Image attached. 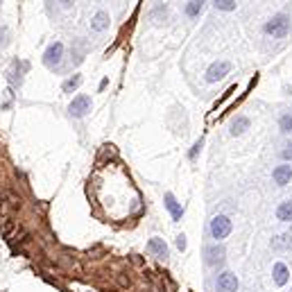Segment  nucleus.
<instances>
[{
  "mask_svg": "<svg viewBox=\"0 0 292 292\" xmlns=\"http://www.w3.org/2000/svg\"><path fill=\"white\" fill-rule=\"evenodd\" d=\"M292 32V19L285 14V12H278L272 19H267L263 23V34L272 39H285L287 34Z\"/></svg>",
  "mask_w": 292,
  "mask_h": 292,
  "instance_id": "obj_1",
  "label": "nucleus"
},
{
  "mask_svg": "<svg viewBox=\"0 0 292 292\" xmlns=\"http://www.w3.org/2000/svg\"><path fill=\"white\" fill-rule=\"evenodd\" d=\"M64 57H66V46H64L62 41H52L50 46L43 50L41 62H43V66H46L48 71H57V68L62 66Z\"/></svg>",
  "mask_w": 292,
  "mask_h": 292,
  "instance_id": "obj_2",
  "label": "nucleus"
},
{
  "mask_svg": "<svg viewBox=\"0 0 292 292\" xmlns=\"http://www.w3.org/2000/svg\"><path fill=\"white\" fill-rule=\"evenodd\" d=\"M68 116L71 118H75V120H80V118H86L91 111H93V98L91 95H86V93H77L75 98L71 100V104H68Z\"/></svg>",
  "mask_w": 292,
  "mask_h": 292,
  "instance_id": "obj_3",
  "label": "nucleus"
},
{
  "mask_svg": "<svg viewBox=\"0 0 292 292\" xmlns=\"http://www.w3.org/2000/svg\"><path fill=\"white\" fill-rule=\"evenodd\" d=\"M231 229H233V222H231V217L224 215V213H217L211 220V224H208V233H211V238L215 242H222L224 238H229Z\"/></svg>",
  "mask_w": 292,
  "mask_h": 292,
  "instance_id": "obj_4",
  "label": "nucleus"
},
{
  "mask_svg": "<svg viewBox=\"0 0 292 292\" xmlns=\"http://www.w3.org/2000/svg\"><path fill=\"white\" fill-rule=\"evenodd\" d=\"M229 73H231V62H226V59H217V62H213L211 66L206 68V73H204V80H206L208 84H215V82L224 80Z\"/></svg>",
  "mask_w": 292,
  "mask_h": 292,
  "instance_id": "obj_5",
  "label": "nucleus"
},
{
  "mask_svg": "<svg viewBox=\"0 0 292 292\" xmlns=\"http://www.w3.org/2000/svg\"><path fill=\"white\" fill-rule=\"evenodd\" d=\"M238 287H240V281H238V276L233 272H220L215 278V290L217 292H238Z\"/></svg>",
  "mask_w": 292,
  "mask_h": 292,
  "instance_id": "obj_6",
  "label": "nucleus"
},
{
  "mask_svg": "<svg viewBox=\"0 0 292 292\" xmlns=\"http://www.w3.org/2000/svg\"><path fill=\"white\" fill-rule=\"evenodd\" d=\"M272 181L278 186V188L287 186L292 181V165L290 163H283V161H281V163L272 170Z\"/></svg>",
  "mask_w": 292,
  "mask_h": 292,
  "instance_id": "obj_7",
  "label": "nucleus"
},
{
  "mask_svg": "<svg viewBox=\"0 0 292 292\" xmlns=\"http://www.w3.org/2000/svg\"><path fill=\"white\" fill-rule=\"evenodd\" d=\"M109 28H111V16H109V12H104V10L95 12L93 19H91V32L102 34V32H107Z\"/></svg>",
  "mask_w": 292,
  "mask_h": 292,
  "instance_id": "obj_8",
  "label": "nucleus"
},
{
  "mask_svg": "<svg viewBox=\"0 0 292 292\" xmlns=\"http://www.w3.org/2000/svg\"><path fill=\"white\" fill-rule=\"evenodd\" d=\"M272 281H274V285H278V287L287 285V281H290V267H287L285 263H281V260H276V263L272 265Z\"/></svg>",
  "mask_w": 292,
  "mask_h": 292,
  "instance_id": "obj_9",
  "label": "nucleus"
},
{
  "mask_svg": "<svg viewBox=\"0 0 292 292\" xmlns=\"http://www.w3.org/2000/svg\"><path fill=\"white\" fill-rule=\"evenodd\" d=\"M163 204H165V208H168L170 217H172L174 222H179L181 215H184V206L177 202V197H174L172 193H165V195H163Z\"/></svg>",
  "mask_w": 292,
  "mask_h": 292,
  "instance_id": "obj_10",
  "label": "nucleus"
},
{
  "mask_svg": "<svg viewBox=\"0 0 292 292\" xmlns=\"http://www.w3.org/2000/svg\"><path fill=\"white\" fill-rule=\"evenodd\" d=\"M147 249H150V254H154L156 258H168L170 256V249H168V245H165V240L163 238H150V240H147Z\"/></svg>",
  "mask_w": 292,
  "mask_h": 292,
  "instance_id": "obj_11",
  "label": "nucleus"
},
{
  "mask_svg": "<svg viewBox=\"0 0 292 292\" xmlns=\"http://www.w3.org/2000/svg\"><path fill=\"white\" fill-rule=\"evenodd\" d=\"M204 260H206V265H211V267H215V265H222L224 263V249L217 245H211L204 249Z\"/></svg>",
  "mask_w": 292,
  "mask_h": 292,
  "instance_id": "obj_12",
  "label": "nucleus"
},
{
  "mask_svg": "<svg viewBox=\"0 0 292 292\" xmlns=\"http://www.w3.org/2000/svg\"><path fill=\"white\" fill-rule=\"evenodd\" d=\"M249 127H251V120L247 116H236L229 125V134L231 136H242V134H247Z\"/></svg>",
  "mask_w": 292,
  "mask_h": 292,
  "instance_id": "obj_13",
  "label": "nucleus"
},
{
  "mask_svg": "<svg viewBox=\"0 0 292 292\" xmlns=\"http://www.w3.org/2000/svg\"><path fill=\"white\" fill-rule=\"evenodd\" d=\"M276 220L292 222V199H283V202L276 206Z\"/></svg>",
  "mask_w": 292,
  "mask_h": 292,
  "instance_id": "obj_14",
  "label": "nucleus"
},
{
  "mask_svg": "<svg viewBox=\"0 0 292 292\" xmlns=\"http://www.w3.org/2000/svg\"><path fill=\"white\" fill-rule=\"evenodd\" d=\"M82 82H84V77H82L80 73L71 75L68 80H64V84H62V93H75V91L82 86Z\"/></svg>",
  "mask_w": 292,
  "mask_h": 292,
  "instance_id": "obj_15",
  "label": "nucleus"
},
{
  "mask_svg": "<svg viewBox=\"0 0 292 292\" xmlns=\"http://www.w3.org/2000/svg\"><path fill=\"white\" fill-rule=\"evenodd\" d=\"M278 132H281L283 136H290L292 134V111H283L281 116H278Z\"/></svg>",
  "mask_w": 292,
  "mask_h": 292,
  "instance_id": "obj_16",
  "label": "nucleus"
},
{
  "mask_svg": "<svg viewBox=\"0 0 292 292\" xmlns=\"http://www.w3.org/2000/svg\"><path fill=\"white\" fill-rule=\"evenodd\" d=\"M290 245H292V238H290V236H285V233H281V236L272 238V249H274V251L290 249Z\"/></svg>",
  "mask_w": 292,
  "mask_h": 292,
  "instance_id": "obj_17",
  "label": "nucleus"
},
{
  "mask_svg": "<svg viewBox=\"0 0 292 292\" xmlns=\"http://www.w3.org/2000/svg\"><path fill=\"white\" fill-rule=\"evenodd\" d=\"M213 7L217 12H236L238 10V0H213Z\"/></svg>",
  "mask_w": 292,
  "mask_h": 292,
  "instance_id": "obj_18",
  "label": "nucleus"
},
{
  "mask_svg": "<svg viewBox=\"0 0 292 292\" xmlns=\"http://www.w3.org/2000/svg\"><path fill=\"white\" fill-rule=\"evenodd\" d=\"M202 10H204V5H199L197 0H190V3H186L184 14L188 16V19H197V16L202 14Z\"/></svg>",
  "mask_w": 292,
  "mask_h": 292,
  "instance_id": "obj_19",
  "label": "nucleus"
},
{
  "mask_svg": "<svg viewBox=\"0 0 292 292\" xmlns=\"http://www.w3.org/2000/svg\"><path fill=\"white\" fill-rule=\"evenodd\" d=\"M202 147H204V138L195 141V145L190 147V150H188V154H186V156H188V161H190V163H193V161H197V156H199V152H202Z\"/></svg>",
  "mask_w": 292,
  "mask_h": 292,
  "instance_id": "obj_20",
  "label": "nucleus"
},
{
  "mask_svg": "<svg viewBox=\"0 0 292 292\" xmlns=\"http://www.w3.org/2000/svg\"><path fill=\"white\" fill-rule=\"evenodd\" d=\"M278 156H281L283 163H292V141H287L285 145H283V150L278 152Z\"/></svg>",
  "mask_w": 292,
  "mask_h": 292,
  "instance_id": "obj_21",
  "label": "nucleus"
},
{
  "mask_svg": "<svg viewBox=\"0 0 292 292\" xmlns=\"http://www.w3.org/2000/svg\"><path fill=\"white\" fill-rule=\"evenodd\" d=\"M177 247H179L181 251L186 249V236H184V233H181V236H177Z\"/></svg>",
  "mask_w": 292,
  "mask_h": 292,
  "instance_id": "obj_22",
  "label": "nucleus"
},
{
  "mask_svg": "<svg viewBox=\"0 0 292 292\" xmlns=\"http://www.w3.org/2000/svg\"><path fill=\"white\" fill-rule=\"evenodd\" d=\"M75 3H77V0H59V5H62L64 10H71V7L75 5Z\"/></svg>",
  "mask_w": 292,
  "mask_h": 292,
  "instance_id": "obj_23",
  "label": "nucleus"
},
{
  "mask_svg": "<svg viewBox=\"0 0 292 292\" xmlns=\"http://www.w3.org/2000/svg\"><path fill=\"white\" fill-rule=\"evenodd\" d=\"M107 84H109V80H107V77H104V80L100 82V91H104V89H107Z\"/></svg>",
  "mask_w": 292,
  "mask_h": 292,
  "instance_id": "obj_24",
  "label": "nucleus"
},
{
  "mask_svg": "<svg viewBox=\"0 0 292 292\" xmlns=\"http://www.w3.org/2000/svg\"><path fill=\"white\" fill-rule=\"evenodd\" d=\"M197 3H199V5H204V3H206V0H197Z\"/></svg>",
  "mask_w": 292,
  "mask_h": 292,
  "instance_id": "obj_25",
  "label": "nucleus"
},
{
  "mask_svg": "<svg viewBox=\"0 0 292 292\" xmlns=\"http://www.w3.org/2000/svg\"><path fill=\"white\" fill-rule=\"evenodd\" d=\"M290 292H292V290H290Z\"/></svg>",
  "mask_w": 292,
  "mask_h": 292,
  "instance_id": "obj_26",
  "label": "nucleus"
}]
</instances>
